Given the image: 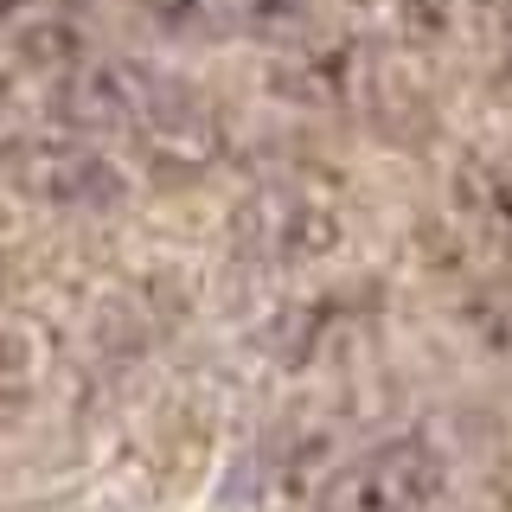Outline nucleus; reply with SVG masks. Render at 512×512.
Here are the masks:
<instances>
[{
  "label": "nucleus",
  "mask_w": 512,
  "mask_h": 512,
  "mask_svg": "<svg viewBox=\"0 0 512 512\" xmlns=\"http://www.w3.org/2000/svg\"><path fill=\"white\" fill-rule=\"evenodd\" d=\"M404 7V32L416 45H442L448 32H455V13L468 7V0H397Z\"/></svg>",
  "instance_id": "0eeeda50"
},
{
  "label": "nucleus",
  "mask_w": 512,
  "mask_h": 512,
  "mask_svg": "<svg viewBox=\"0 0 512 512\" xmlns=\"http://www.w3.org/2000/svg\"><path fill=\"white\" fill-rule=\"evenodd\" d=\"M26 378H32V346H26V333L0 327V416H7V410L26 397Z\"/></svg>",
  "instance_id": "6e6552de"
},
{
  "label": "nucleus",
  "mask_w": 512,
  "mask_h": 512,
  "mask_svg": "<svg viewBox=\"0 0 512 512\" xmlns=\"http://www.w3.org/2000/svg\"><path fill=\"white\" fill-rule=\"evenodd\" d=\"M135 20L167 45H218L231 32V0H135Z\"/></svg>",
  "instance_id": "39448f33"
},
{
  "label": "nucleus",
  "mask_w": 512,
  "mask_h": 512,
  "mask_svg": "<svg viewBox=\"0 0 512 512\" xmlns=\"http://www.w3.org/2000/svg\"><path fill=\"white\" fill-rule=\"evenodd\" d=\"M314 26H320V7H314V0H231V32L263 39V45H276V52L308 45Z\"/></svg>",
  "instance_id": "423d86ee"
},
{
  "label": "nucleus",
  "mask_w": 512,
  "mask_h": 512,
  "mask_svg": "<svg viewBox=\"0 0 512 512\" xmlns=\"http://www.w3.org/2000/svg\"><path fill=\"white\" fill-rule=\"evenodd\" d=\"M448 487V455L429 436H384L333 468L314 512H429Z\"/></svg>",
  "instance_id": "f257e3e1"
},
{
  "label": "nucleus",
  "mask_w": 512,
  "mask_h": 512,
  "mask_svg": "<svg viewBox=\"0 0 512 512\" xmlns=\"http://www.w3.org/2000/svg\"><path fill=\"white\" fill-rule=\"evenodd\" d=\"M468 7H487V13H500V0H468Z\"/></svg>",
  "instance_id": "9d476101"
},
{
  "label": "nucleus",
  "mask_w": 512,
  "mask_h": 512,
  "mask_svg": "<svg viewBox=\"0 0 512 512\" xmlns=\"http://www.w3.org/2000/svg\"><path fill=\"white\" fill-rule=\"evenodd\" d=\"M13 180L52 212H109L122 199V167L103 148L71 135H45L13 148Z\"/></svg>",
  "instance_id": "7ed1b4c3"
},
{
  "label": "nucleus",
  "mask_w": 512,
  "mask_h": 512,
  "mask_svg": "<svg viewBox=\"0 0 512 512\" xmlns=\"http://www.w3.org/2000/svg\"><path fill=\"white\" fill-rule=\"evenodd\" d=\"M250 231V250L269 256V263H314L320 250L340 244V218L320 192H301V186H276L250 205L244 218Z\"/></svg>",
  "instance_id": "20e7f679"
},
{
  "label": "nucleus",
  "mask_w": 512,
  "mask_h": 512,
  "mask_svg": "<svg viewBox=\"0 0 512 512\" xmlns=\"http://www.w3.org/2000/svg\"><path fill=\"white\" fill-rule=\"evenodd\" d=\"M52 116L77 135H116V128H154L167 116V96L141 64L77 52L52 71Z\"/></svg>",
  "instance_id": "f03ea898"
},
{
  "label": "nucleus",
  "mask_w": 512,
  "mask_h": 512,
  "mask_svg": "<svg viewBox=\"0 0 512 512\" xmlns=\"http://www.w3.org/2000/svg\"><path fill=\"white\" fill-rule=\"evenodd\" d=\"M500 64L512 77V0H500Z\"/></svg>",
  "instance_id": "1a4fd4ad"
}]
</instances>
